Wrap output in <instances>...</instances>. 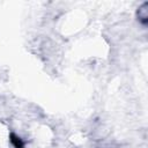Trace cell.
Returning a JSON list of instances; mask_svg holds the SVG:
<instances>
[{
    "mask_svg": "<svg viewBox=\"0 0 148 148\" xmlns=\"http://www.w3.org/2000/svg\"><path fill=\"white\" fill-rule=\"evenodd\" d=\"M10 141H12L14 148H23V147H24L23 141H22L18 136H16L15 134H13V133L10 134Z\"/></svg>",
    "mask_w": 148,
    "mask_h": 148,
    "instance_id": "obj_1",
    "label": "cell"
}]
</instances>
